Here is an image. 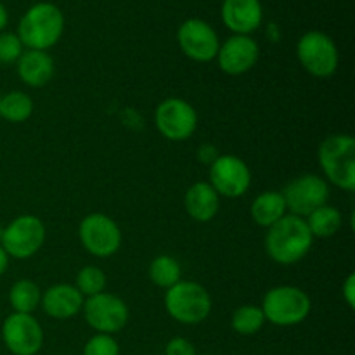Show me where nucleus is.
Wrapping results in <instances>:
<instances>
[{"label":"nucleus","instance_id":"obj_23","mask_svg":"<svg viewBox=\"0 0 355 355\" xmlns=\"http://www.w3.org/2000/svg\"><path fill=\"white\" fill-rule=\"evenodd\" d=\"M35 103L23 90H12L0 97V116L10 123H23L33 114Z\"/></svg>","mask_w":355,"mask_h":355},{"label":"nucleus","instance_id":"obj_31","mask_svg":"<svg viewBox=\"0 0 355 355\" xmlns=\"http://www.w3.org/2000/svg\"><path fill=\"white\" fill-rule=\"evenodd\" d=\"M217 156H218L217 148L211 144H203V146H200V149H198V159L208 166H210L211 163L217 159Z\"/></svg>","mask_w":355,"mask_h":355},{"label":"nucleus","instance_id":"obj_14","mask_svg":"<svg viewBox=\"0 0 355 355\" xmlns=\"http://www.w3.org/2000/svg\"><path fill=\"white\" fill-rule=\"evenodd\" d=\"M180 51L196 62H210L217 58L220 40L214 28L201 19H187L177 31Z\"/></svg>","mask_w":355,"mask_h":355},{"label":"nucleus","instance_id":"obj_3","mask_svg":"<svg viewBox=\"0 0 355 355\" xmlns=\"http://www.w3.org/2000/svg\"><path fill=\"white\" fill-rule=\"evenodd\" d=\"M319 165L326 182L338 189L355 191V139L349 134H335L321 142L318 151Z\"/></svg>","mask_w":355,"mask_h":355},{"label":"nucleus","instance_id":"obj_4","mask_svg":"<svg viewBox=\"0 0 355 355\" xmlns=\"http://www.w3.org/2000/svg\"><path fill=\"white\" fill-rule=\"evenodd\" d=\"M165 309L173 321L186 326L203 322L211 312V297L196 281H179L165 290Z\"/></svg>","mask_w":355,"mask_h":355},{"label":"nucleus","instance_id":"obj_15","mask_svg":"<svg viewBox=\"0 0 355 355\" xmlns=\"http://www.w3.org/2000/svg\"><path fill=\"white\" fill-rule=\"evenodd\" d=\"M259 55V44L250 35H234L220 44L215 59L225 75L239 76L248 73L257 64Z\"/></svg>","mask_w":355,"mask_h":355},{"label":"nucleus","instance_id":"obj_12","mask_svg":"<svg viewBox=\"0 0 355 355\" xmlns=\"http://www.w3.org/2000/svg\"><path fill=\"white\" fill-rule=\"evenodd\" d=\"M210 186L220 198H241L252 186V172L245 159L234 155H218L208 170Z\"/></svg>","mask_w":355,"mask_h":355},{"label":"nucleus","instance_id":"obj_9","mask_svg":"<svg viewBox=\"0 0 355 355\" xmlns=\"http://www.w3.org/2000/svg\"><path fill=\"white\" fill-rule=\"evenodd\" d=\"M155 125L166 141L184 142L196 132L198 113L193 104L186 99L168 97L156 107Z\"/></svg>","mask_w":355,"mask_h":355},{"label":"nucleus","instance_id":"obj_36","mask_svg":"<svg viewBox=\"0 0 355 355\" xmlns=\"http://www.w3.org/2000/svg\"><path fill=\"white\" fill-rule=\"evenodd\" d=\"M0 97H2V96H0Z\"/></svg>","mask_w":355,"mask_h":355},{"label":"nucleus","instance_id":"obj_27","mask_svg":"<svg viewBox=\"0 0 355 355\" xmlns=\"http://www.w3.org/2000/svg\"><path fill=\"white\" fill-rule=\"evenodd\" d=\"M83 355H120V345L113 335L96 333L87 340L83 347Z\"/></svg>","mask_w":355,"mask_h":355},{"label":"nucleus","instance_id":"obj_32","mask_svg":"<svg viewBox=\"0 0 355 355\" xmlns=\"http://www.w3.org/2000/svg\"><path fill=\"white\" fill-rule=\"evenodd\" d=\"M7 267H9V255H7L6 250H3L2 246H0V277H2L3 274H6Z\"/></svg>","mask_w":355,"mask_h":355},{"label":"nucleus","instance_id":"obj_2","mask_svg":"<svg viewBox=\"0 0 355 355\" xmlns=\"http://www.w3.org/2000/svg\"><path fill=\"white\" fill-rule=\"evenodd\" d=\"M64 31V16L54 3L40 2L30 7L19 21L17 37L31 51H47L54 47Z\"/></svg>","mask_w":355,"mask_h":355},{"label":"nucleus","instance_id":"obj_20","mask_svg":"<svg viewBox=\"0 0 355 355\" xmlns=\"http://www.w3.org/2000/svg\"><path fill=\"white\" fill-rule=\"evenodd\" d=\"M250 214H252L253 222L257 225L269 229L270 225L276 224L277 220H281L288 214L283 193H279V191H263V193H260L253 200Z\"/></svg>","mask_w":355,"mask_h":355},{"label":"nucleus","instance_id":"obj_17","mask_svg":"<svg viewBox=\"0 0 355 355\" xmlns=\"http://www.w3.org/2000/svg\"><path fill=\"white\" fill-rule=\"evenodd\" d=\"M260 0H224L222 21L236 35H250L262 24Z\"/></svg>","mask_w":355,"mask_h":355},{"label":"nucleus","instance_id":"obj_35","mask_svg":"<svg viewBox=\"0 0 355 355\" xmlns=\"http://www.w3.org/2000/svg\"><path fill=\"white\" fill-rule=\"evenodd\" d=\"M207 355H214V354H207Z\"/></svg>","mask_w":355,"mask_h":355},{"label":"nucleus","instance_id":"obj_10","mask_svg":"<svg viewBox=\"0 0 355 355\" xmlns=\"http://www.w3.org/2000/svg\"><path fill=\"white\" fill-rule=\"evenodd\" d=\"M82 311L87 324L103 335H114L121 331L127 326L130 315L127 304L120 297L107 291L85 298Z\"/></svg>","mask_w":355,"mask_h":355},{"label":"nucleus","instance_id":"obj_29","mask_svg":"<svg viewBox=\"0 0 355 355\" xmlns=\"http://www.w3.org/2000/svg\"><path fill=\"white\" fill-rule=\"evenodd\" d=\"M165 355H196L194 345L187 338L175 336L165 347Z\"/></svg>","mask_w":355,"mask_h":355},{"label":"nucleus","instance_id":"obj_18","mask_svg":"<svg viewBox=\"0 0 355 355\" xmlns=\"http://www.w3.org/2000/svg\"><path fill=\"white\" fill-rule=\"evenodd\" d=\"M16 69L17 76H19L24 85L40 89V87L47 85L52 80L55 64L51 54H47V51H31V49H28L17 59Z\"/></svg>","mask_w":355,"mask_h":355},{"label":"nucleus","instance_id":"obj_11","mask_svg":"<svg viewBox=\"0 0 355 355\" xmlns=\"http://www.w3.org/2000/svg\"><path fill=\"white\" fill-rule=\"evenodd\" d=\"M286 203L288 214L305 218L319 207L328 203L329 186L322 177L314 173H305L286 184L281 191Z\"/></svg>","mask_w":355,"mask_h":355},{"label":"nucleus","instance_id":"obj_8","mask_svg":"<svg viewBox=\"0 0 355 355\" xmlns=\"http://www.w3.org/2000/svg\"><path fill=\"white\" fill-rule=\"evenodd\" d=\"M78 238L87 253L97 259L113 257L121 246V229L106 214H89L78 225Z\"/></svg>","mask_w":355,"mask_h":355},{"label":"nucleus","instance_id":"obj_33","mask_svg":"<svg viewBox=\"0 0 355 355\" xmlns=\"http://www.w3.org/2000/svg\"><path fill=\"white\" fill-rule=\"evenodd\" d=\"M7 21H9V14H7V9L6 7L0 3V33L3 31V28L7 26Z\"/></svg>","mask_w":355,"mask_h":355},{"label":"nucleus","instance_id":"obj_21","mask_svg":"<svg viewBox=\"0 0 355 355\" xmlns=\"http://www.w3.org/2000/svg\"><path fill=\"white\" fill-rule=\"evenodd\" d=\"M305 222H307V227L311 231V234L314 236V239H326L333 238L342 229L343 215L338 208L326 203L322 207H319L318 210L312 211L311 215H307Z\"/></svg>","mask_w":355,"mask_h":355},{"label":"nucleus","instance_id":"obj_34","mask_svg":"<svg viewBox=\"0 0 355 355\" xmlns=\"http://www.w3.org/2000/svg\"><path fill=\"white\" fill-rule=\"evenodd\" d=\"M2 236H3V227L0 225V243H2Z\"/></svg>","mask_w":355,"mask_h":355},{"label":"nucleus","instance_id":"obj_24","mask_svg":"<svg viewBox=\"0 0 355 355\" xmlns=\"http://www.w3.org/2000/svg\"><path fill=\"white\" fill-rule=\"evenodd\" d=\"M149 279L155 286L162 290H168L173 284L182 281V267L177 262V259L170 255H158L149 263Z\"/></svg>","mask_w":355,"mask_h":355},{"label":"nucleus","instance_id":"obj_16","mask_svg":"<svg viewBox=\"0 0 355 355\" xmlns=\"http://www.w3.org/2000/svg\"><path fill=\"white\" fill-rule=\"evenodd\" d=\"M83 295L76 290L75 284L59 283L54 286L47 288L45 293H42L40 307L44 309L45 314L58 321L75 318L83 307Z\"/></svg>","mask_w":355,"mask_h":355},{"label":"nucleus","instance_id":"obj_1","mask_svg":"<svg viewBox=\"0 0 355 355\" xmlns=\"http://www.w3.org/2000/svg\"><path fill=\"white\" fill-rule=\"evenodd\" d=\"M314 245L305 218L286 214L281 220L267 229L266 252L272 262L279 266H295L302 262Z\"/></svg>","mask_w":355,"mask_h":355},{"label":"nucleus","instance_id":"obj_7","mask_svg":"<svg viewBox=\"0 0 355 355\" xmlns=\"http://www.w3.org/2000/svg\"><path fill=\"white\" fill-rule=\"evenodd\" d=\"M45 243V225L37 215H19L3 227L2 246L9 259H31Z\"/></svg>","mask_w":355,"mask_h":355},{"label":"nucleus","instance_id":"obj_26","mask_svg":"<svg viewBox=\"0 0 355 355\" xmlns=\"http://www.w3.org/2000/svg\"><path fill=\"white\" fill-rule=\"evenodd\" d=\"M106 272L97 266H85L78 270L75 279V286L83 298L96 297L106 290Z\"/></svg>","mask_w":355,"mask_h":355},{"label":"nucleus","instance_id":"obj_5","mask_svg":"<svg viewBox=\"0 0 355 355\" xmlns=\"http://www.w3.org/2000/svg\"><path fill=\"white\" fill-rule=\"evenodd\" d=\"M260 309H262L266 321L272 322L274 326H281V328H290V326L300 324L309 318L312 304L304 290H300L298 286L283 284V286L270 288L263 295Z\"/></svg>","mask_w":355,"mask_h":355},{"label":"nucleus","instance_id":"obj_30","mask_svg":"<svg viewBox=\"0 0 355 355\" xmlns=\"http://www.w3.org/2000/svg\"><path fill=\"white\" fill-rule=\"evenodd\" d=\"M342 297L350 309H355V274H349L342 284Z\"/></svg>","mask_w":355,"mask_h":355},{"label":"nucleus","instance_id":"obj_6","mask_svg":"<svg viewBox=\"0 0 355 355\" xmlns=\"http://www.w3.org/2000/svg\"><path fill=\"white\" fill-rule=\"evenodd\" d=\"M297 58L307 73L315 78H329L338 68V49L322 31H307L297 44Z\"/></svg>","mask_w":355,"mask_h":355},{"label":"nucleus","instance_id":"obj_22","mask_svg":"<svg viewBox=\"0 0 355 355\" xmlns=\"http://www.w3.org/2000/svg\"><path fill=\"white\" fill-rule=\"evenodd\" d=\"M42 291L31 279H19L10 286L9 304L17 314H33L40 307Z\"/></svg>","mask_w":355,"mask_h":355},{"label":"nucleus","instance_id":"obj_25","mask_svg":"<svg viewBox=\"0 0 355 355\" xmlns=\"http://www.w3.org/2000/svg\"><path fill=\"white\" fill-rule=\"evenodd\" d=\"M266 318H263V312L259 305L246 304L241 307L236 309L232 312L231 318V326L238 335L243 336H252L257 335L260 329L266 324Z\"/></svg>","mask_w":355,"mask_h":355},{"label":"nucleus","instance_id":"obj_19","mask_svg":"<svg viewBox=\"0 0 355 355\" xmlns=\"http://www.w3.org/2000/svg\"><path fill=\"white\" fill-rule=\"evenodd\" d=\"M184 207L193 220L205 224L214 220L220 210V196L208 182H196L186 191Z\"/></svg>","mask_w":355,"mask_h":355},{"label":"nucleus","instance_id":"obj_13","mask_svg":"<svg viewBox=\"0 0 355 355\" xmlns=\"http://www.w3.org/2000/svg\"><path fill=\"white\" fill-rule=\"evenodd\" d=\"M2 340L12 355H37L44 345V329L33 314L12 312L2 324Z\"/></svg>","mask_w":355,"mask_h":355},{"label":"nucleus","instance_id":"obj_28","mask_svg":"<svg viewBox=\"0 0 355 355\" xmlns=\"http://www.w3.org/2000/svg\"><path fill=\"white\" fill-rule=\"evenodd\" d=\"M23 47L19 37L16 33H0V62L12 64L23 54Z\"/></svg>","mask_w":355,"mask_h":355}]
</instances>
